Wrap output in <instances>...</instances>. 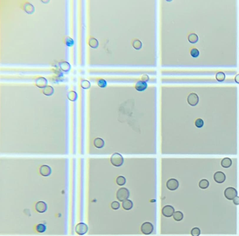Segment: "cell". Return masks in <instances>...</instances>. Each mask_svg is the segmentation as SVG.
Masks as SVG:
<instances>
[{"mask_svg": "<svg viewBox=\"0 0 239 236\" xmlns=\"http://www.w3.org/2000/svg\"><path fill=\"white\" fill-rule=\"evenodd\" d=\"M174 212V208H173L172 206H165L162 209L163 215L166 218H170V217H172Z\"/></svg>", "mask_w": 239, "mask_h": 236, "instance_id": "8", "label": "cell"}, {"mask_svg": "<svg viewBox=\"0 0 239 236\" xmlns=\"http://www.w3.org/2000/svg\"><path fill=\"white\" fill-rule=\"evenodd\" d=\"M132 45H133V47L135 50H139L142 48L143 44H142V42L140 40H139L138 39H135L133 41Z\"/></svg>", "mask_w": 239, "mask_h": 236, "instance_id": "18", "label": "cell"}, {"mask_svg": "<svg viewBox=\"0 0 239 236\" xmlns=\"http://www.w3.org/2000/svg\"><path fill=\"white\" fill-rule=\"evenodd\" d=\"M235 81L237 83L239 84V74L237 75L235 77Z\"/></svg>", "mask_w": 239, "mask_h": 236, "instance_id": "30", "label": "cell"}, {"mask_svg": "<svg viewBox=\"0 0 239 236\" xmlns=\"http://www.w3.org/2000/svg\"><path fill=\"white\" fill-rule=\"evenodd\" d=\"M111 207L113 209L117 210L120 207V203L117 201H114L111 203Z\"/></svg>", "mask_w": 239, "mask_h": 236, "instance_id": "26", "label": "cell"}, {"mask_svg": "<svg viewBox=\"0 0 239 236\" xmlns=\"http://www.w3.org/2000/svg\"><path fill=\"white\" fill-rule=\"evenodd\" d=\"M225 74L222 72H219L216 75V80L219 82L223 81L225 80Z\"/></svg>", "mask_w": 239, "mask_h": 236, "instance_id": "22", "label": "cell"}, {"mask_svg": "<svg viewBox=\"0 0 239 236\" xmlns=\"http://www.w3.org/2000/svg\"><path fill=\"white\" fill-rule=\"evenodd\" d=\"M51 171L52 170L50 166L46 165H43L41 166L39 168L40 173L43 176H49L51 174Z\"/></svg>", "mask_w": 239, "mask_h": 236, "instance_id": "11", "label": "cell"}, {"mask_svg": "<svg viewBox=\"0 0 239 236\" xmlns=\"http://www.w3.org/2000/svg\"><path fill=\"white\" fill-rule=\"evenodd\" d=\"M94 146L97 148H102L105 144V142L102 138L97 137L95 138L94 141Z\"/></svg>", "mask_w": 239, "mask_h": 236, "instance_id": "14", "label": "cell"}, {"mask_svg": "<svg viewBox=\"0 0 239 236\" xmlns=\"http://www.w3.org/2000/svg\"><path fill=\"white\" fill-rule=\"evenodd\" d=\"M122 208L126 211H129L132 209L133 207V203L132 201L127 199L122 202Z\"/></svg>", "mask_w": 239, "mask_h": 236, "instance_id": "13", "label": "cell"}, {"mask_svg": "<svg viewBox=\"0 0 239 236\" xmlns=\"http://www.w3.org/2000/svg\"><path fill=\"white\" fill-rule=\"evenodd\" d=\"M199 187L202 189H206L209 186V182L206 179H203L200 180L199 182Z\"/></svg>", "mask_w": 239, "mask_h": 236, "instance_id": "19", "label": "cell"}, {"mask_svg": "<svg viewBox=\"0 0 239 236\" xmlns=\"http://www.w3.org/2000/svg\"><path fill=\"white\" fill-rule=\"evenodd\" d=\"M75 232L79 235H85L88 231V227L87 224L80 223L75 227Z\"/></svg>", "mask_w": 239, "mask_h": 236, "instance_id": "5", "label": "cell"}, {"mask_svg": "<svg viewBox=\"0 0 239 236\" xmlns=\"http://www.w3.org/2000/svg\"><path fill=\"white\" fill-rule=\"evenodd\" d=\"M214 179L216 182L221 183H222L226 180V174L223 172L219 171L215 172L214 175Z\"/></svg>", "mask_w": 239, "mask_h": 236, "instance_id": "10", "label": "cell"}, {"mask_svg": "<svg viewBox=\"0 0 239 236\" xmlns=\"http://www.w3.org/2000/svg\"><path fill=\"white\" fill-rule=\"evenodd\" d=\"M191 233L193 236H199L201 233V231H200V229H199V228H193L191 230Z\"/></svg>", "mask_w": 239, "mask_h": 236, "instance_id": "24", "label": "cell"}, {"mask_svg": "<svg viewBox=\"0 0 239 236\" xmlns=\"http://www.w3.org/2000/svg\"><path fill=\"white\" fill-rule=\"evenodd\" d=\"M129 196V191L126 187L119 188L116 193L117 199L120 202H123L128 199Z\"/></svg>", "mask_w": 239, "mask_h": 236, "instance_id": "2", "label": "cell"}, {"mask_svg": "<svg viewBox=\"0 0 239 236\" xmlns=\"http://www.w3.org/2000/svg\"><path fill=\"white\" fill-rule=\"evenodd\" d=\"M187 100L188 103L190 105L194 106L197 105L198 103H199V96L196 93H191L188 95Z\"/></svg>", "mask_w": 239, "mask_h": 236, "instance_id": "7", "label": "cell"}, {"mask_svg": "<svg viewBox=\"0 0 239 236\" xmlns=\"http://www.w3.org/2000/svg\"><path fill=\"white\" fill-rule=\"evenodd\" d=\"M190 54L193 57L196 58L199 55V51L197 48H193L191 50Z\"/></svg>", "mask_w": 239, "mask_h": 236, "instance_id": "23", "label": "cell"}, {"mask_svg": "<svg viewBox=\"0 0 239 236\" xmlns=\"http://www.w3.org/2000/svg\"><path fill=\"white\" fill-rule=\"evenodd\" d=\"M204 121H203L202 119L199 118H197L196 120H195V124L197 127H202L203 125H204Z\"/></svg>", "mask_w": 239, "mask_h": 236, "instance_id": "25", "label": "cell"}, {"mask_svg": "<svg viewBox=\"0 0 239 236\" xmlns=\"http://www.w3.org/2000/svg\"><path fill=\"white\" fill-rule=\"evenodd\" d=\"M238 192L236 188L233 187H228L226 188L224 191L225 196L227 199L229 200H232L236 197Z\"/></svg>", "mask_w": 239, "mask_h": 236, "instance_id": "3", "label": "cell"}, {"mask_svg": "<svg viewBox=\"0 0 239 236\" xmlns=\"http://www.w3.org/2000/svg\"><path fill=\"white\" fill-rule=\"evenodd\" d=\"M232 160L230 158L226 157L222 159L221 161V165L223 168H229L232 165Z\"/></svg>", "mask_w": 239, "mask_h": 236, "instance_id": "15", "label": "cell"}, {"mask_svg": "<svg viewBox=\"0 0 239 236\" xmlns=\"http://www.w3.org/2000/svg\"><path fill=\"white\" fill-rule=\"evenodd\" d=\"M98 84L100 88H105L107 85V82L106 81L103 79H100L98 81Z\"/></svg>", "mask_w": 239, "mask_h": 236, "instance_id": "27", "label": "cell"}, {"mask_svg": "<svg viewBox=\"0 0 239 236\" xmlns=\"http://www.w3.org/2000/svg\"><path fill=\"white\" fill-rule=\"evenodd\" d=\"M147 87V83L143 81H138L135 85V88L138 91H143L146 90Z\"/></svg>", "mask_w": 239, "mask_h": 236, "instance_id": "12", "label": "cell"}, {"mask_svg": "<svg viewBox=\"0 0 239 236\" xmlns=\"http://www.w3.org/2000/svg\"><path fill=\"white\" fill-rule=\"evenodd\" d=\"M48 206L46 203L44 201L37 202L35 205V209L40 213H44L47 210Z\"/></svg>", "mask_w": 239, "mask_h": 236, "instance_id": "9", "label": "cell"}, {"mask_svg": "<svg viewBox=\"0 0 239 236\" xmlns=\"http://www.w3.org/2000/svg\"><path fill=\"white\" fill-rule=\"evenodd\" d=\"M141 79H142L143 81H145V82H146V81H149V77L147 75H143L142 76V78Z\"/></svg>", "mask_w": 239, "mask_h": 236, "instance_id": "29", "label": "cell"}, {"mask_svg": "<svg viewBox=\"0 0 239 236\" xmlns=\"http://www.w3.org/2000/svg\"><path fill=\"white\" fill-rule=\"evenodd\" d=\"M188 40L189 42L192 44L197 43L199 40V37L195 33H191L188 36Z\"/></svg>", "mask_w": 239, "mask_h": 236, "instance_id": "16", "label": "cell"}, {"mask_svg": "<svg viewBox=\"0 0 239 236\" xmlns=\"http://www.w3.org/2000/svg\"><path fill=\"white\" fill-rule=\"evenodd\" d=\"M36 230L37 232L40 233H44L46 230V226L44 224H39L36 226Z\"/></svg>", "mask_w": 239, "mask_h": 236, "instance_id": "20", "label": "cell"}, {"mask_svg": "<svg viewBox=\"0 0 239 236\" xmlns=\"http://www.w3.org/2000/svg\"><path fill=\"white\" fill-rule=\"evenodd\" d=\"M233 200V202L235 205H239V196H237L236 197H235Z\"/></svg>", "mask_w": 239, "mask_h": 236, "instance_id": "28", "label": "cell"}, {"mask_svg": "<svg viewBox=\"0 0 239 236\" xmlns=\"http://www.w3.org/2000/svg\"><path fill=\"white\" fill-rule=\"evenodd\" d=\"M173 218L176 221H180L184 218V215L183 213L181 211L175 212L173 215Z\"/></svg>", "mask_w": 239, "mask_h": 236, "instance_id": "17", "label": "cell"}, {"mask_svg": "<svg viewBox=\"0 0 239 236\" xmlns=\"http://www.w3.org/2000/svg\"><path fill=\"white\" fill-rule=\"evenodd\" d=\"M110 161L114 166H120L124 162V158L120 153H115L111 156Z\"/></svg>", "mask_w": 239, "mask_h": 236, "instance_id": "1", "label": "cell"}, {"mask_svg": "<svg viewBox=\"0 0 239 236\" xmlns=\"http://www.w3.org/2000/svg\"><path fill=\"white\" fill-rule=\"evenodd\" d=\"M116 183L119 186H123L126 183V178L124 176L120 175L116 178Z\"/></svg>", "mask_w": 239, "mask_h": 236, "instance_id": "21", "label": "cell"}, {"mask_svg": "<svg viewBox=\"0 0 239 236\" xmlns=\"http://www.w3.org/2000/svg\"><path fill=\"white\" fill-rule=\"evenodd\" d=\"M141 231L145 235H150L154 231V226L150 222H145L141 226Z\"/></svg>", "mask_w": 239, "mask_h": 236, "instance_id": "4", "label": "cell"}, {"mask_svg": "<svg viewBox=\"0 0 239 236\" xmlns=\"http://www.w3.org/2000/svg\"><path fill=\"white\" fill-rule=\"evenodd\" d=\"M166 187L170 190H175L179 187V182L177 179L171 178L167 181Z\"/></svg>", "mask_w": 239, "mask_h": 236, "instance_id": "6", "label": "cell"}]
</instances>
